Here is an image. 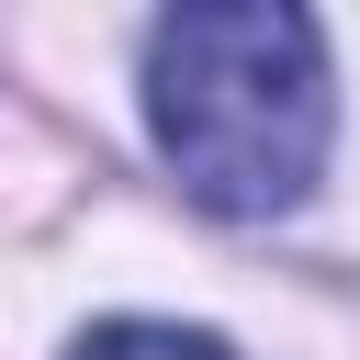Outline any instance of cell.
I'll return each instance as SVG.
<instances>
[{
	"mask_svg": "<svg viewBox=\"0 0 360 360\" xmlns=\"http://www.w3.org/2000/svg\"><path fill=\"white\" fill-rule=\"evenodd\" d=\"M146 135L202 214H225V225L292 214L326 169V135H338L315 11L191 0L169 22H146Z\"/></svg>",
	"mask_w": 360,
	"mask_h": 360,
	"instance_id": "cell-1",
	"label": "cell"
},
{
	"mask_svg": "<svg viewBox=\"0 0 360 360\" xmlns=\"http://www.w3.org/2000/svg\"><path fill=\"white\" fill-rule=\"evenodd\" d=\"M68 360H236V349L202 338V326H169V315H112V326H90Z\"/></svg>",
	"mask_w": 360,
	"mask_h": 360,
	"instance_id": "cell-2",
	"label": "cell"
}]
</instances>
